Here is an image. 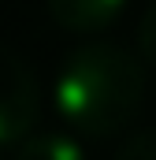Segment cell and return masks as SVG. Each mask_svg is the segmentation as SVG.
I'll return each mask as SVG.
<instances>
[{
    "instance_id": "obj_4",
    "label": "cell",
    "mask_w": 156,
    "mask_h": 160,
    "mask_svg": "<svg viewBox=\"0 0 156 160\" xmlns=\"http://www.w3.org/2000/svg\"><path fill=\"white\" fill-rule=\"evenodd\" d=\"M11 160H85L71 134H30L15 145Z\"/></svg>"
},
{
    "instance_id": "obj_6",
    "label": "cell",
    "mask_w": 156,
    "mask_h": 160,
    "mask_svg": "<svg viewBox=\"0 0 156 160\" xmlns=\"http://www.w3.org/2000/svg\"><path fill=\"white\" fill-rule=\"evenodd\" d=\"M138 52H141L145 63L156 67V4L141 15V22H138Z\"/></svg>"
},
{
    "instance_id": "obj_1",
    "label": "cell",
    "mask_w": 156,
    "mask_h": 160,
    "mask_svg": "<svg viewBox=\"0 0 156 160\" xmlns=\"http://www.w3.org/2000/svg\"><path fill=\"white\" fill-rule=\"evenodd\" d=\"M145 97V71L138 56L119 45L75 48L52 86V104L60 119L85 138H108L134 119Z\"/></svg>"
},
{
    "instance_id": "obj_3",
    "label": "cell",
    "mask_w": 156,
    "mask_h": 160,
    "mask_svg": "<svg viewBox=\"0 0 156 160\" xmlns=\"http://www.w3.org/2000/svg\"><path fill=\"white\" fill-rule=\"evenodd\" d=\"M126 0H48L52 19L71 34H97L123 15Z\"/></svg>"
},
{
    "instance_id": "obj_2",
    "label": "cell",
    "mask_w": 156,
    "mask_h": 160,
    "mask_svg": "<svg viewBox=\"0 0 156 160\" xmlns=\"http://www.w3.org/2000/svg\"><path fill=\"white\" fill-rule=\"evenodd\" d=\"M37 108L41 93L34 71L26 67L22 56L0 48V149L30 138V127L37 123Z\"/></svg>"
},
{
    "instance_id": "obj_5",
    "label": "cell",
    "mask_w": 156,
    "mask_h": 160,
    "mask_svg": "<svg viewBox=\"0 0 156 160\" xmlns=\"http://www.w3.org/2000/svg\"><path fill=\"white\" fill-rule=\"evenodd\" d=\"M115 160H156V127L134 134V138L115 153Z\"/></svg>"
}]
</instances>
